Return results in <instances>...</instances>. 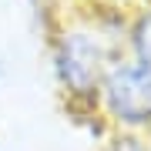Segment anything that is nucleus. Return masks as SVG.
Returning a JSON list of instances; mask_svg holds the SVG:
<instances>
[{
    "label": "nucleus",
    "instance_id": "nucleus-1",
    "mask_svg": "<svg viewBox=\"0 0 151 151\" xmlns=\"http://www.w3.org/2000/svg\"><path fill=\"white\" fill-rule=\"evenodd\" d=\"M97 111L111 124V131L124 134H151V67L118 57L104 70L97 87Z\"/></svg>",
    "mask_w": 151,
    "mask_h": 151
},
{
    "label": "nucleus",
    "instance_id": "nucleus-2",
    "mask_svg": "<svg viewBox=\"0 0 151 151\" xmlns=\"http://www.w3.org/2000/svg\"><path fill=\"white\" fill-rule=\"evenodd\" d=\"M124 54L138 64L151 67V0H141L138 7H131L128 34H124Z\"/></svg>",
    "mask_w": 151,
    "mask_h": 151
},
{
    "label": "nucleus",
    "instance_id": "nucleus-3",
    "mask_svg": "<svg viewBox=\"0 0 151 151\" xmlns=\"http://www.w3.org/2000/svg\"><path fill=\"white\" fill-rule=\"evenodd\" d=\"M108 151H151V138H145V134H124V131H111Z\"/></svg>",
    "mask_w": 151,
    "mask_h": 151
},
{
    "label": "nucleus",
    "instance_id": "nucleus-4",
    "mask_svg": "<svg viewBox=\"0 0 151 151\" xmlns=\"http://www.w3.org/2000/svg\"><path fill=\"white\" fill-rule=\"evenodd\" d=\"M4 81H7V60L0 57V84H4Z\"/></svg>",
    "mask_w": 151,
    "mask_h": 151
},
{
    "label": "nucleus",
    "instance_id": "nucleus-5",
    "mask_svg": "<svg viewBox=\"0 0 151 151\" xmlns=\"http://www.w3.org/2000/svg\"><path fill=\"white\" fill-rule=\"evenodd\" d=\"M138 4H141V0H138Z\"/></svg>",
    "mask_w": 151,
    "mask_h": 151
}]
</instances>
